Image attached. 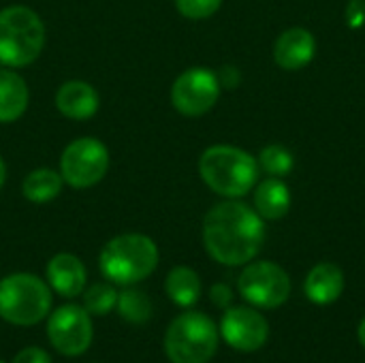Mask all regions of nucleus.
Wrapping results in <instances>:
<instances>
[{
  "instance_id": "4468645a",
  "label": "nucleus",
  "mask_w": 365,
  "mask_h": 363,
  "mask_svg": "<svg viewBox=\"0 0 365 363\" xmlns=\"http://www.w3.org/2000/svg\"><path fill=\"white\" fill-rule=\"evenodd\" d=\"M86 267L79 257L71 252H58L47 263V285L62 297H77L86 289Z\"/></svg>"
},
{
  "instance_id": "393cba45",
  "label": "nucleus",
  "mask_w": 365,
  "mask_h": 363,
  "mask_svg": "<svg viewBox=\"0 0 365 363\" xmlns=\"http://www.w3.org/2000/svg\"><path fill=\"white\" fill-rule=\"evenodd\" d=\"M13 363H51L49 355L38 349V347H28L21 353H17V357L13 359Z\"/></svg>"
},
{
  "instance_id": "f3484780",
  "label": "nucleus",
  "mask_w": 365,
  "mask_h": 363,
  "mask_svg": "<svg viewBox=\"0 0 365 363\" xmlns=\"http://www.w3.org/2000/svg\"><path fill=\"white\" fill-rule=\"evenodd\" d=\"M255 210L263 220H280L291 210V190L282 178H267L255 190Z\"/></svg>"
},
{
  "instance_id": "412c9836",
  "label": "nucleus",
  "mask_w": 365,
  "mask_h": 363,
  "mask_svg": "<svg viewBox=\"0 0 365 363\" xmlns=\"http://www.w3.org/2000/svg\"><path fill=\"white\" fill-rule=\"evenodd\" d=\"M257 163H259V169H263L269 178H284L295 167L293 154L284 145H278V143L263 148Z\"/></svg>"
},
{
  "instance_id": "dca6fc26",
  "label": "nucleus",
  "mask_w": 365,
  "mask_h": 363,
  "mask_svg": "<svg viewBox=\"0 0 365 363\" xmlns=\"http://www.w3.org/2000/svg\"><path fill=\"white\" fill-rule=\"evenodd\" d=\"M30 103L26 79L15 68H0V124L17 122Z\"/></svg>"
},
{
  "instance_id": "aec40b11",
  "label": "nucleus",
  "mask_w": 365,
  "mask_h": 363,
  "mask_svg": "<svg viewBox=\"0 0 365 363\" xmlns=\"http://www.w3.org/2000/svg\"><path fill=\"white\" fill-rule=\"evenodd\" d=\"M118 312L124 321L133 325H143L152 317V304L150 297L139 289H126L118 295Z\"/></svg>"
},
{
  "instance_id": "f03ea898",
  "label": "nucleus",
  "mask_w": 365,
  "mask_h": 363,
  "mask_svg": "<svg viewBox=\"0 0 365 363\" xmlns=\"http://www.w3.org/2000/svg\"><path fill=\"white\" fill-rule=\"evenodd\" d=\"M199 175L210 190L225 199H242L259 180V163L235 145H212L199 158Z\"/></svg>"
},
{
  "instance_id": "ddd939ff",
  "label": "nucleus",
  "mask_w": 365,
  "mask_h": 363,
  "mask_svg": "<svg viewBox=\"0 0 365 363\" xmlns=\"http://www.w3.org/2000/svg\"><path fill=\"white\" fill-rule=\"evenodd\" d=\"M317 53V41L306 28L284 30L274 45V60L284 71H299L312 62Z\"/></svg>"
},
{
  "instance_id": "a211bd4d",
  "label": "nucleus",
  "mask_w": 365,
  "mask_h": 363,
  "mask_svg": "<svg viewBox=\"0 0 365 363\" xmlns=\"http://www.w3.org/2000/svg\"><path fill=\"white\" fill-rule=\"evenodd\" d=\"M64 188V180L60 171L49 167H38L26 173L21 182V195L30 203H49L53 201Z\"/></svg>"
},
{
  "instance_id": "5701e85b",
  "label": "nucleus",
  "mask_w": 365,
  "mask_h": 363,
  "mask_svg": "<svg viewBox=\"0 0 365 363\" xmlns=\"http://www.w3.org/2000/svg\"><path fill=\"white\" fill-rule=\"evenodd\" d=\"M175 6L186 19L199 21L212 17L222 6V0H175Z\"/></svg>"
},
{
  "instance_id": "423d86ee",
  "label": "nucleus",
  "mask_w": 365,
  "mask_h": 363,
  "mask_svg": "<svg viewBox=\"0 0 365 363\" xmlns=\"http://www.w3.org/2000/svg\"><path fill=\"white\" fill-rule=\"evenodd\" d=\"M218 349V329L203 312H184L167 329L165 353L171 363H207Z\"/></svg>"
},
{
  "instance_id": "bb28decb",
  "label": "nucleus",
  "mask_w": 365,
  "mask_h": 363,
  "mask_svg": "<svg viewBox=\"0 0 365 363\" xmlns=\"http://www.w3.org/2000/svg\"><path fill=\"white\" fill-rule=\"evenodd\" d=\"M218 79L222 88H235L240 83V71L235 66H222L218 71Z\"/></svg>"
},
{
  "instance_id": "a878e982",
  "label": "nucleus",
  "mask_w": 365,
  "mask_h": 363,
  "mask_svg": "<svg viewBox=\"0 0 365 363\" xmlns=\"http://www.w3.org/2000/svg\"><path fill=\"white\" fill-rule=\"evenodd\" d=\"M210 300H212V302H214V306H218V308H229V306H231V302H233V293H231V289H229L227 285L218 282V285H214V287H212V291H210Z\"/></svg>"
},
{
  "instance_id": "4be33fe9",
  "label": "nucleus",
  "mask_w": 365,
  "mask_h": 363,
  "mask_svg": "<svg viewBox=\"0 0 365 363\" xmlns=\"http://www.w3.org/2000/svg\"><path fill=\"white\" fill-rule=\"evenodd\" d=\"M115 304H118V291H115L113 282H96L83 293V308L90 315L103 317V315L111 312L115 308Z\"/></svg>"
},
{
  "instance_id": "cd10ccee",
  "label": "nucleus",
  "mask_w": 365,
  "mask_h": 363,
  "mask_svg": "<svg viewBox=\"0 0 365 363\" xmlns=\"http://www.w3.org/2000/svg\"><path fill=\"white\" fill-rule=\"evenodd\" d=\"M4 182H6V165H4V160H2V156H0V190H2V186H4Z\"/></svg>"
},
{
  "instance_id": "39448f33",
  "label": "nucleus",
  "mask_w": 365,
  "mask_h": 363,
  "mask_svg": "<svg viewBox=\"0 0 365 363\" xmlns=\"http://www.w3.org/2000/svg\"><path fill=\"white\" fill-rule=\"evenodd\" d=\"M51 310V289L34 274H11L0 280V317L19 327L43 321Z\"/></svg>"
},
{
  "instance_id": "f8f14e48",
  "label": "nucleus",
  "mask_w": 365,
  "mask_h": 363,
  "mask_svg": "<svg viewBox=\"0 0 365 363\" xmlns=\"http://www.w3.org/2000/svg\"><path fill=\"white\" fill-rule=\"evenodd\" d=\"M56 107L64 118L86 122L96 116L101 107V94L83 79H68L56 92Z\"/></svg>"
},
{
  "instance_id": "b1692460",
  "label": "nucleus",
  "mask_w": 365,
  "mask_h": 363,
  "mask_svg": "<svg viewBox=\"0 0 365 363\" xmlns=\"http://www.w3.org/2000/svg\"><path fill=\"white\" fill-rule=\"evenodd\" d=\"M344 17H346L349 28H353V30L361 28L365 24V0H349Z\"/></svg>"
},
{
  "instance_id": "7ed1b4c3",
  "label": "nucleus",
  "mask_w": 365,
  "mask_h": 363,
  "mask_svg": "<svg viewBox=\"0 0 365 363\" xmlns=\"http://www.w3.org/2000/svg\"><path fill=\"white\" fill-rule=\"evenodd\" d=\"M158 265V246L143 233H122L111 237L98 257L103 276L122 287L137 285L154 274Z\"/></svg>"
},
{
  "instance_id": "6ab92c4d",
  "label": "nucleus",
  "mask_w": 365,
  "mask_h": 363,
  "mask_svg": "<svg viewBox=\"0 0 365 363\" xmlns=\"http://www.w3.org/2000/svg\"><path fill=\"white\" fill-rule=\"evenodd\" d=\"M165 291L171 302H175L182 308H190L201 297V278L195 270L186 265H178L167 274Z\"/></svg>"
},
{
  "instance_id": "20e7f679",
  "label": "nucleus",
  "mask_w": 365,
  "mask_h": 363,
  "mask_svg": "<svg viewBox=\"0 0 365 363\" xmlns=\"http://www.w3.org/2000/svg\"><path fill=\"white\" fill-rule=\"evenodd\" d=\"M45 47V24L26 4L0 9V64L6 68L30 66Z\"/></svg>"
},
{
  "instance_id": "0eeeda50",
  "label": "nucleus",
  "mask_w": 365,
  "mask_h": 363,
  "mask_svg": "<svg viewBox=\"0 0 365 363\" xmlns=\"http://www.w3.org/2000/svg\"><path fill=\"white\" fill-rule=\"evenodd\" d=\"M109 171V150L96 137L73 139L60 156V175L75 190H86L103 182Z\"/></svg>"
},
{
  "instance_id": "c756f323",
  "label": "nucleus",
  "mask_w": 365,
  "mask_h": 363,
  "mask_svg": "<svg viewBox=\"0 0 365 363\" xmlns=\"http://www.w3.org/2000/svg\"><path fill=\"white\" fill-rule=\"evenodd\" d=\"M0 363H2V362H0Z\"/></svg>"
},
{
  "instance_id": "1a4fd4ad",
  "label": "nucleus",
  "mask_w": 365,
  "mask_h": 363,
  "mask_svg": "<svg viewBox=\"0 0 365 363\" xmlns=\"http://www.w3.org/2000/svg\"><path fill=\"white\" fill-rule=\"evenodd\" d=\"M237 287L248 304L265 310L280 308L291 295L289 274L272 261L248 263V267H244V272L240 274Z\"/></svg>"
},
{
  "instance_id": "9d476101",
  "label": "nucleus",
  "mask_w": 365,
  "mask_h": 363,
  "mask_svg": "<svg viewBox=\"0 0 365 363\" xmlns=\"http://www.w3.org/2000/svg\"><path fill=\"white\" fill-rule=\"evenodd\" d=\"M47 336L51 347L66 357L86 353L92 342L90 312L75 304L60 306L47 321Z\"/></svg>"
},
{
  "instance_id": "6e6552de",
  "label": "nucleus",
  "mask_w": 365,
  "mask_h": 363,
  "mask_svg": "<svg viewBox=\"0 0 365 363\" xmlns=\"http://www.w3.org/2000/svg\"><path fill=\"white\" fill-rule=\"evenodd\" d=\"M218 73L207 66H192L180 73L171 86V105L186 118L205 116L220 98Z\"/></svg>"
},
{
  "instance_id": "c85d7f7f",
  "label": "nucleus",
  "mask_w": 365,
  "mask_h": 363,
  "mask_svg": "<svg viewBox=\"0 0 365 363\" xmlns=\"http://www.w3.org/2000/svg\"><path fill=\"white\" fill-rule=\"evenodd\" d=\"M359 342H361V347L365 349V319L361 321V325H359Z\"/></svg>"
},
{
  "instance_id": "2eb2a0df",
  "label": "nucleus",
  "mask_w": 365,
  "mask_h": 363,
  "mask_svg": "<svg viewBox=\"0 0 365 363\" xmlns=\"http://www.w3.org/2000/svg\"><path fill=\"white\" fill-rule=\"evenodd\" d=\"M306 297L317 306H329L344 291V274L336 263H319L310 270L304 282Z\"/></svg>"
},
{
  "instance_id": "9b49d317",
  "label": "nucleus",
  "mask_w": 365,
  "mask_h": 363,
  "mask_svg": "<svg viewBox=\"0 0 365 363\" xmlns=\"http://www.w3.org/2000/svg\"><path fill=\"white\" fill-rule=\"evenodd\" d=\"M220 334L229 347L242 353H255L259 351L269 336V325L267 321L252 308H227L222 323H220Z\"/></svg>"
},
{
  "instance_id": "f257e3e1",
  "label": "nucleus",
  "mask_w": 365,
  "mask_h": 363,
  "mask_svg": "<svg viewBox=\"0 0 365 363\" xmlns=\"http://www.w3.org/2000/svg\"><path fill=\"white\" fill-rule=\"evenodd\" d=\"M263 242V218L237 199L216 203L203 218V246L222 265H248L261 252Z\"/></svg>"
}]
</instances>
